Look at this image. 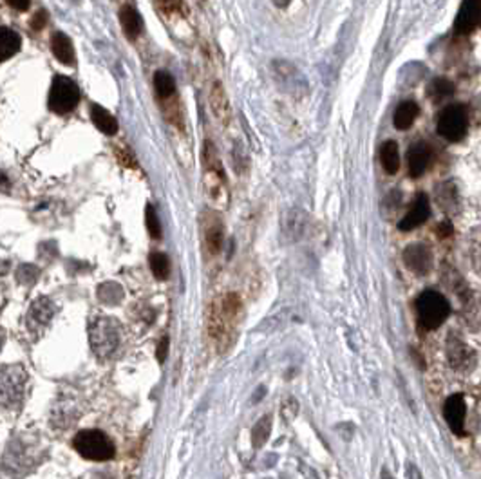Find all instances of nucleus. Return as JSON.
<instances>
[{
  "mask_svg": "<svg viewBox=\"0 0 481 479\" xmlns=\"http://www.w3.org/2000/svg\"><path fill=\"white\" fill-rule=\"evenodd\" d=\"M201 161H203V185H205L206 197L215 208H227L228 199H230L227 174H224L223 161L219 158L217 149L212 142H205L203 145Z\"/></svg>",
  "mask_w": 481,
  "mask_h": 479,
  "instance_id": "nucleus-1",
  "label": "nucleus"
},
{
  "mask_svg": "<svg viewBox=\"0 0 481 479\" xmlns=\"http://www.w3.org/2000/svg\"><path fill=\"white\" fill-rule=\"evenodd\" d=\"M120 324L114 319L100 317L93 320L89 326V340L94 355L105 360L114 355V351L120 346Z\"/></svg>",
  "mask_w": 481,
  "mask_h": 479,
  "instance_id": "nucleus-2",
  "label": "nucleus"
},
{
  "mask_svg": "<svg viewBox=\"0 0 481 479\" xmlns=\"http://www.w3.org/2000/svg\"><path fill=\"white\" fill-rule=\"evenodd\" d=\"M72 445H75L76 453L85 459H91V462H109L116 453V448L107 438V434L96 431V429H85V431L78 432L75 436Z\"/></svg>",
  "mask_w": 481,
  "mask_h": 479,
  "instance_id": "nucleus-3",
  "label": "nucleus"
},
{
  "mask_svg": "<svg viewBox=\"0 0 481 479\" xmlns=\"http://www.w3.org/2000/svg\"><path fill=\"white\" fill-rule=\"evenodd\" d=\"M27 373L20 365H6L0 367V407L18 409L22 405L24 390H26Z\"/></svg>",
  "mask_w": 481,
  "mask_h": 479,
  "instance_id": "nucleus-4",
  "label": "nucleus"
},
{
  "mask_svg": "<svg viewBox=\"0 0 481 479\" xmlns=\"http://www.w3.org/2000/svg\"><path fill=\"white\" fill-rule=\"evenodd\" d=\"M416 311H418L420 324L425 329L440 328L450 315V304L441 293L434 289H427L416 301Z\"/></svg>",
  "mask_w": 481,
  "mask_h": 479,
  "instance_id": "nucleus-5",
  "label": "nucleus"
},
{
  "mask_svg": "<svg viewBox=\"0 0 481 479\" xmlns=\"http://www.w3.org/2000/svg\"><path fill=\"white\" fill-rule=\"evenodd\" d=\"M78 102H80L78 85L67 76H56L49 91L51 111L56 112V114H67V112L75 111Z\"/></svg>",
  "mask_w": 481,
  "mask_h": 479,
  "instance_id": "nucleus-6",
  "label": "nucleus"
},
{
  "mask_svg": "<svg viewBox=\"0 0 481 479\" xmlns=\"http://www.w3.org/2000/svg\"><path fill=\"white\" fill-rule=\"evenodd\" d=\"M468 129V114L464 105H449L438 120V134L447 142H459Z\"/></svg>",
  "mask_w": 481,
  "mask_h": 479,
  "instance_id": "nucleus-7",
  "label": "nucleus"
},
{
  "mask_svg": "<svg viewBox=\"0 0 481 479\" xmlns=\"http://www.w3.org/2000/svg\"><path fill=\"white\" fill-rule=\"evenodd\" d=\"M203 241H205V246L208 250V253L212 255H217L221 250H223L224 244V227L223 221L219 218L217 213L214 212H205L203 215Z\"/></svg>",
  "mask_w": 481,
  "mask_h": 479,
  "instance_id": "nucleus-8",
  "label": "nucleus"
},
{
  "mask_svg": "<svg viewBox=\"0 0 481 479\" xmlns=\"http://www.w3.org/2000/svg\"><path fill=\"white\" fill-rule=\"evenodd\" d=\"M465 414H467V405H465L464 395H450L443 405V416L455 434L465 436Z\"/></svg>",
  "mask_w": 481,
  "mask_h": 479,
  "instance_id": "nucleus-9",
  "label": "nucleus"
},
{
  "mask_svg": "<svg viewBox=\"0 0 481 479\" xmlns=\"http://www.w3.org/2000/svg\"><path fill=\"white\" fill-rule=\"evenodd\" d=\"M481 18V0H464L456 17V33L471 35Z\"/></svg>",
  "mask_w": 481,
  "mask_h": 479,
  "instance_id": "nucleus-10",
  "label": "nucleus"
},
{
  "mask_svg": "<svg viewBox=\"0 0 481 479\" xmlns=\"http://www.w3.org/2000/svg\"><path fill=\"white\" fill-rule=\"evenodd\" d=\"M404 262L411 271L418 275H427L432 266V253L425 244H411L404 252Z\"/></svg>",
  "mask_w": 481,
  "mask_h": 479,
  "instance_id": "nucleus-11",
  "label": "nucleus"
},
{
  "mask_svg": "<svg viewBox=\"0 0 481 479\" xmlns=\"http://www.w3.org/2000/svg\"><path fill=\"white\" fill-rule=\"evenodd\" d=\"M429 215H431V206H429L427 195L420 194L418 197H416L415 204H413V208H411L409 212L406 213V218L400 221L398 228H400L402 231L415 230V228L422 227L423 222L427 221Z\"/></svg>",
  "mask_w": 481,
  "mask_h": 479,
  "instance_id": "nucleus-12",
  "label": "nucleus"
},
{
  "mask_svg": "<svg viewBox=\"0 0 481 479\" xmlns=\"http://www.w3.org/2000/svg\"><path fill=\"white\" fill-rule=\"evenodd\" d=\"M33 465V453H29V447L20 441H11V445L6 450L4 466L8 471H13L17 474L20 469H29Z\"/></svg>",
  "mask_w": 481,
  "mask_h": 479,
  "instance_id": "nucleus-13",
  "label": "nucleus"
},
{
  "mask_svg": "<svg viewBox=\"0 0 481 479\" xmlns=\"http://www.w3.org/2000/svg\"><path fill=\"white\" fill-rule=\"evenodd\" d=\"M54 313H56V306L49 298H38L31 304L29 307V313H27V324L31 331H36L38 328H45L49 324V320L53 319Z\"/></svg>",
  "mask_w": 481,
  "mask_h": 479,
  "instance_id": "nucleus-14",
  "label": "nucleus"
},
{
  "mask_svg": "<svg viewBox=\"0 0 481 479\" xmlns=\"http://www.w3.org/2000/svg\"><path fill=\"white\" fill-rule=\"evenodd\" d=\"M210 109H212L219 123H230V120H232V107H230L227 91H224V87L219 82L212 85V89H210Z\"/></svg>",
  "mask_w": 481,
  "mask_h": 479,
  "instance_id": "nucleus-15",
  "label": "nucleus"
},
{
  "mask_svg": "<svg viewBox=\"0 0 481 479\" xmlns=\"http://www.w3.org/2000/svg\"><path fill=\"white\" fill-rule=\"evenodd\" d=\"M431 161V151L423 142H416L409 146L407 151V169H409L411 178H420L429 167Z\"/></svg>",
  "mask_w": 481,
  "mask_h": 479,
  "instance_id": "nucleus-16",
  "label": "nucleus"
},
{
  "mask_svg": "<svg viewBox=\"0 0 481 479\" xmlns=\"http://www.w3.org/2000/svg\"><path fill=\"white\" fill-rule=\"evenodd\" d=\"M418 114H420L418 103L413 102V100L402 102L400 105L397 107L395 114H392V125H395L398 130H407L411 125L415 123Z\"/></svg>",
  "mask_w": 481,
  "mask_h": 479,
  "instance_id": "nucleus-17",
  "label": "nucleus"
},
{
  "mask_svg": "<svg viewBox=\"0 0 481 479\" xmlns=\"http://www.w3.org/2000/svg\"><path fill=\"white\" fill-rule=\"evenodd\" d=\"M120 22L129 40H136V38L142 35L143 20L142 17H139L138 11L134 8H130V6H123V8L120 9Z\"/></svg>",
  "mask_w": 481,
  "mask_h": 479,
  "instance_id": "nucleus-18",
  "label": "nucleus"
},
{
  "mask_svg": "<svg viewBox=\"0 0 481 479\" xmlns=\"http://www.w3.org/2000/svg\"><path fill=\"white\" fill-rule=\"evenodd\" d=\"M447 355H449V360H450V364H452V367L464 369V367H467L471 358H473V349L465 346L464 342L459 340V338L450 337L449 344H447Z\"/></svg>",
  "mask_w": 481,
  "mask_h": 479,
  "instance_id": "nucleus-19",
  "label": "nucleus"
},
{
  "mask_svg": "<svg viewBox=\"0 0 481 479\" xmlns=\"http://www.w3.org/2000/svg\"><path fill=\"white\" fill-rule=\"evenodd\" d=\"M51 49L56 60L66 66H72L75 63V47H72L71 38L63 33H54L51 38Z\"/></svg>",
  "mask_w": 481,
  "mask_h": 479,
  "instance_id": "nucleus-20",
  "label": "nucleus"
},
{
  "mask_svg": "<svg viewBox=\"0 0 481 479\" xmlns=\"http://www.w3.org/2000/svg\"><path fill=\"white\" fill-rule=\"evenodd\" d=\"M91 120H93V123L96 125V129H98L100 132L107 134V136H114V134L118 132L116 118H114L107 109H103L102 105L91 107Z\"/></svg>",
  "mask_w": 481,
  "mask_h": 479,
  "instance_id": "nucleus-21",
  "label": "nucleus"
},
{
  "mask_svg": "<svg viewBox=\"0 0 481 479\" xmlns=\"http://www.w3.org/2000/svg\"><path fill=\"white\" fill-rule=\"evenodd\" d=\"M20 49V35L9 27H0V62H6Z\"/></svg>",
  "mask_w": 481,
  "mask_h": 479,
  "instance_id": "nucleus-22",
  "label": "nucleus"
},
{
  "mask_svg": "<svg viewBox=\"0 0 481 479\" xmlns=\"http://www.w3.org/2000/svg\"><path fill=\"white\" fill-rule=\"evenodd\" d=\"M380 161H382L383 170L392 176L397 174L398 169H400V151H398V143L389 139L382 145L380 149Z\"/></svg>",
  "mask_w": 481,
  "mask_h": 479,
  "instance_id": "nucleus-23",
  "label": "nucleus"
},
{
  "mask_svg": "<svg viewBox=\"0 0 481 479\" xmlns=\"http://www.w3.org/2000/svg\"><path fill=\"white\" fill-rule=\"evenodd\" d=\"M154 89H156L158 96L163 98V100H169V98L174 96L176 82L172 75L167 71H158L154 75Z\"/></svg>",
  "mask_w": 481,
  "mask_h": 479,
  "instance_id": "nucleus-24",
  "label": "nucleus"
},
{
  "mask_svg": "<svg viewBox=\"0 0 481 479\" xmlns=\"http://www.w3.org/2000/svg\"><path fill=\"white\" fill-rule=\"evenodd\" d=\"M148 264H151V270L154 273L158 280H167L170 275V261L165 253L154 252L151 253L148 257Z\"/></svg>",
  "mask_w": 481,
  "mask_h": 479,
  "instance_id": "nucleus-25",
  "label": "nucleus"
},
{
  "mask_svg": "<svg viewBox=\"0 0 481 479\" xmlns=\"http://www.w3.org/2000/svg\"><path fill=\"white\" fill-rule=\"evenodd\" d=\"M429 94H431L432 102H443V100L455 94V85L450 84L449 80H445V78H436L431 84Z\"/></svg>",
  "mask_w": 481,
  "mask_h": 479,
  "instance_id": "nucleus-26",
  "label": "nucleus"
},
{
  "mask_svg": "<svg viewBox=\"0 0 481 479\" xmlns=\"http://www.w3.org/2000/svg\"><path fill=\"white\" fill-rule=\"evenodd\" d=\"M270 431H272V418L263 416L255 423L254 431H252V443H254V447H263L266 443L268 436H270Z\"/></svg>",
  "mask_w": 481,
  "mask_h": 479,
  "instance_id": "nucleus-27",
  "label": "nucleus"
},
{
  "mask_svg": "<svg viewBox=\"0 0 481 479\" xmlns=\"http://www.w3.org/2000/svg\"><path fill=\"white\" fill-rule=\"evenodd\" d=\"M304 227H306V215H304L300 210H293V212L288 215V219H286V231H288L293 239H299L300 234L304 231Z\"/></svg>",
  "mask_w": 481,
  "mask_h": 479,
  "instance_id": "nucleus-28",
  "label": "nucleus"
},
{
  "mask_svg": "<svg viewBox=\"0 0 481 479\" xmlns=\"http://www.w3.org/2000/svg\"><path fill=\"white\" fill-rule=\"evenodd\" d=\"M145 222H147V230H148V234H151V237L160 239L161 222H160V218H158L156 208H154L152 204H147V208H145Z\"/></svg>",
  "mask_w": 481,
  "mask_h": 479,
  "instance_id": "nucleus-29",
  "label": "nucleus"
},
{
  "mask_svg": "<svg viewBox=\"0 0 481 479\" xmlns=\"http://www.w3.org/2000/svg\"><path fill=\"white\" fill-rule=\"evenodd\" d=\"M45 22H47V13L45 11H38V13L33 17V20H31V26H33V29H36V31H40L42 27L45 26Z\"/></svg>",
  "mask_w": 481,
  "mask_h": 479,
  "instance_id": "nucleus-30",
  "label": "nucleus"
},
{
  "mask_svg": "<svg viewBox=\"0 0 481 479\" xmlns=\"http://www.w3.org/2000/svg\"><path fill=\"white\" fill-rule=\"evenodd\" d=\"M167 353H169V337H163L160 342V346H158V360H160V364L165 362Z\"/></svg>",
  "mask_w": 481,
  "mask_h": 479,
  "instance_id": "nucleus-31",
  "label": "nucleus"
},
{
  "mask_svg": "<svg viewBox=\"0 0 481 479\" xmlns=\"http://www.w3.org/2000/svg\"><path fill=\"white\" fill-rule=\"evenodd\" d=\"M6 2L18 11H26L29 8V0H6Z\"/></svg>",
  "mask_w": 481,
  "mask_h": 479,
  "instance_id": "nucleus-32",
  "label": "nucleus"
},
{
  "mask_svg": "<svg viewBox=\"0 0 481 479\" xmlns=\"http://www.w3.org/2000/svg\"><path fill=\"white\" fill-rule=\"evenodd\" d=\"M438 234H440V237H449L452 234V227H450L449 222H443V225L438 227Z\"/></svg>",
  "mask_w": 481,
  "mask_h": 479,
  "instance_id": "nucleus-33",
  "label": "nucleus"
},
{
  "mask_svg": "<svg viewBox=\"0 0 481 479\" xmlns=\"http://www.w3.org/2000/svg\"><path fill=\"white\" fill-rule=\"evenodd\" d=\"M160 4L165 9H174L179 6V0H160Z\"/></svg>",
  "mask_w": 481,
  "mask_h": 479,
  "instance_id": "nucleus-34",
  "label": "nucleus"
},
{
  "mask_svg": "<svg viewBox=\"0 0 481 479\" xmlns=\"http://www.w3.org/2000/svg\"><path fill=\"white\" fill-rule=\"evenodd\" d=\"M264 390H266V389H264V387H259V389H257V393H255V395H257V396H255V398H254V402H259V400H263V393H264Z\"/></svg>",
  "mask_w": 481,
  "mask_h": 479,
  "instance_id": "nucleus-35",
  "label": "nucleus"
},
{
  "mask_svg": "<svg viewBox=\"0 0 481 479\" xmlns=\"http://www.w3.org/2000/svg\"><path fill=\"white\" fill-rule=\"evenodd\" d=\"M382 479H395V478H392V476H391V474H389V472H388V471H385V472H383Z\"/></svg>",
  "mask_w": 481,
  "mask_h": 479,
  "instance_id": "nucleus-36",
  "label": "nucleus"
}]
</instances>
